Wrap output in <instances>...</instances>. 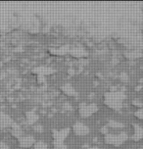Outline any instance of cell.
Here are the masks:
<instances>
[{"label":"cell","instance_id":"1","mask_svg":"<svg viewBox=\"0 0 143 149\" xmlns=\"http://www.w3.org/2000/svg\"><path fill=\"white\" fill-rule=\"evenodd\" d=\"M126 94L121 91H108L104 94L103 102L107 108L114 111H121L126 100Z\"/></svg>","mask_w":143,"mask_h":149},{"label":"cell","instance_id":"2","mask_svg":"<svg viewBox=\"0 0 143 149\" xmlns=\"http://www.w3.org/2000/svg\"><path fill=\"white\" fill-rule=\"evenodd\" d=\"M128 139V134L126 132H118V134L107 132L104 135V141L106 144L114 146V147H120Z\"/></svg>","mask_w":143,"mask_h":149},{"label":"cell","instance_id":"3","mask_svg":"<svg viewBox=\"0 0 143 149\" xmlns=\"http://www.w3.org/2000/svg\"><path fill=\"white\" fill-rule=\"evenodd\" d=\"M78 115L81 118H89V117L93 116L94 114H96L98 112V106L95 103H86V102H81L78 104Z\"/></svg>","mask_w":143,"mask_h":149},{"label":"cell","instance_id":"4","mask_svg":"<svg viewBox=\"0 0 143 149\" xmlns=\"http://www.w3.org/2000/svg\"><path fill=\"white\" fill-rule=\"evenodd\" d=\"M70 134V129H62L56 130L53 134V139H54V146L56 149H65L67 146L64 143V140L68 137Z\"/></svg>","mask_w":143,"mask_h":149},{"label":"cell","instance_id":"5","mask_svg":"<svg viewBox=\"0 0 143 149\" xmlns=\"http://www.w3.org/2000/svg\"><path fill=\"white\" fill-rule=\"evenodd\" d=\"M69 54L73 58H76V59H83V58L88 57L89 53L85 47L83 46H74L70 48Z\"/></svg>","mask_w":143,"mask_h":149},{"label":"cell","instance_id":"6","mask_svg":"<svg viewBox=\"0 0 143 149\" xmlns=\"http://www.w3.org/2000/svg\"><path fill=\"white\" fill-rule=\"evenodd\" d=\"M72 130H73V132L76 136H85L90 132V129L85 124L81 123V122H76L73 125Z\"/></svg>","mask_w":143,"mask_h":149},{"label":"cell","instance_id":"7","mask_svg":"<svg viewBox=\"0 0 143 149\" xmlns=\"http://www.w3.org/2000/svg\"><path fill=\"white\" fill-rule=\"evenodd\" d=\"M35 138L33 135H25L19 138V145L21 148H30L34 145Z\"/></svg>","mask_w":143,"mask_h":149},{"label":"cell","instance_id":"8","mask_svg":"<svg viewBox=\"0 0 143 149\" xmlns=\"http://www.w3.org/2000/svg\"><path fill=\"white\" fill-rule=\"evenodd\" d=\"M60 89L65 95H67V96H69V97H74L76 95V88L74 87L73 84H70V82H66V84H62L60 87Z\"/></svg>","mask_w":143,"mask_h":149},{"label":"cell","instance_id":"9","mask_svg":"<svg viewBox=\"0 0 143 149\" xmlns=\"http://www.w3.org/2000/svg\"><path fill=\"white\" fill-rule=\"evenodd\" d=\"M70 48L69 45H62V46H58V47H53L49 50V52L51 53L52 55H56V56H63L65 54H69V51H70Z\"/></svg>","mask_w":143,"mask_h":149},{"label":"cell","instance_id":"10","mask_svg":"<svg viewBox=\"0 0 143 149\" xmlns=\"http://www.w3.org/2000/svg\"><path fill=\"white\" fill-rule=\"evenodd\" d=\"M143 139V127L139 125H133V134H132V140L134 142H138Z\"/></svg>","mask_w":143,"mask_h":149},{"label":"cell","instance_id":"11","mask_svg":"<svg viewBox=\"0 0 143 149\" xmlns=\"http://www.w3.org/2000/svg\"><path fill=\"white\" fill-rule=\"evenodd\" d=\"M14 125L13 120L10 118V116L6 115L4 113H0V127H8Z\"/></svg>","mask_w":143,"mask_h":149},{"label":"cell","instance_id":"12","mask_svg":"<svg viewBox=\"0 0 143 149\" xmlns=\"http://www.w3.org/2000/svg\"><path fill=\"white\" fill-rule=\"evenodd\" d=\"M33 72L35 74H37L38 76L44 77L45 74H51L52 73H54V70L49 67H45V66H42V67L35 68L33 70Z\"/></svg>","mask_w":143,"mask_h":149},{"label":"cell","instance_id":"13","mask_svg":"<svg viewBox=\"0 0 143 149\" xmlns=\"http://www.w3.org/2000/svg\"><path fill=\"white\" fill-rule=\"evenodd\" d=\"M26 121H28V123L30 125H33L38 120V116L36 115L35 112L30 111V112H28V113L26 114Z\"/></svg>","mask_w":143,"mask_h":149},{"label":"cell","instance_id":"14","mask_svg":"<svg viewBox=\"0 0 143 149\" xmlns=\"http://www.w3.org/2000/svg\"><path fill=\"white\" fill-rule=\"evenodd\" d=\"M12 134L14 135L15 137L21 138V137L23 136V130H22V127H19L18 125L14 124L12 126Z\"/></svg>","mask_w":143,"mask_h":149},{"label":"cell","instance_id":"15","mask_svg":"<svg viewBox=\"0 0 143 149\" xmlns=\"http://www.w3.org/2000/svg\"><path fill=\"white\" fill-rule=\"evenodd\" d=\"M33 149H49L48 144L43 141V140H38V141H35L33 145Z\"/></svg>","mask_w":143,"mask_h":149},{"label":"cell","instance_id":"16","mask_svg":"<svg viewBox=\"0 0 143 149\" xmlns=\"http://www.w3.org/2000/svg\"><path fill=\"white\" fill-rule=\"evenodd\" d=\"M134 117L139 121H143V107L136 109L135 112H134Z\"/></svg>","mask_w":143,"mask_h":149},{"label":"cell","instance_id":"17","mask_svg":"<svg viewBox=\"0 0 143 149\" xmlns=\"http://www.w3.org/2000/svg\"><path fill=\"white\" fill-rule=\"evenodd\" d=\"M126 57L128 58V59H136V58H138L141 56V53L139 52H136V51H133V52H128L126 53Z\"/></svg>","mask_w":143,"mask_h":149},{"label":"cell","instance_id":"18","mask_svg":"<svg viewBox=\"0 0 143 149\" xmlns=\"http://www.w3.org/2000/svg\"><path fill=\"white\" fill-rule=\"evenodd\" d=\"M33 130H35L36 132H43V127L41 126V125H35V126H33Z\"/></svg>","mask_w":143,"mask_h":149},{"label":"cell","instance_id":"19","mask_svg":"<svg viewBox=\"0 0 143 149\" xmlns=\"http://www.w3.org/2000/svg\"><path fill=\"white\" fill-rule=\"evenodd\" d=\"M109 126L110 127H121V124L116 123L115 121H111L110 123H109Z\"/></svg>","mask_w":143,"mask_h":149},{"label":"cell","instance_id":"20","mask_svg":"<svg viewBox=\"0 0 143 149\" xmlns=\"http://www.w3.org/2000/svg\"><path fill=\"white\" fill-rule=\"evenodd\" d=\"M0 149H9V146L4 141H0Z\"/></svg>","mask_w":143,"mask_h":149},{"label":"cell","instance_id":"21","mask_svg":"<svg viewBox=\"0 0 143 149\" xmlns=\"http://www.w3.org/2000/svg\"><path fill=\"white\" fill-rule=\"evenodd\" d=\"M87 149H101V148L98 147V146H90V147H88Z\"/></svg>","mask_w":143,"mask_h":149},{"label":"cell","instance_id":"22","mask_svg":"<svg viewBox=\"0 0 143 149\" xmlns=\"http://www.w3.org/2000/svg\"><path fill=\"white\" fill-rule=\"evenodd\" d=\"M140 31H141L142 33H143V23L141 24V25H140Z\"/></svg>","mask_w":143,"mask_h":149}]
</instances>
